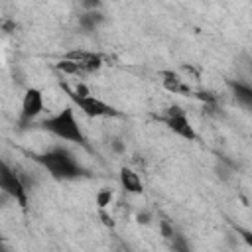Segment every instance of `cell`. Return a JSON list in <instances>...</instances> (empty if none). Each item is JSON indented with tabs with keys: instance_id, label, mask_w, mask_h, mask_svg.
<instances>
[{
	"instance_id": "obj_1",
	"label": "cell",
	"mask_w": 252,
	"mask_h": 252,
	"mask_svg": "<svg viewBox=\"0 0 252 252\" xmlns=\"http://www.w3.org/2000/svg\"><path fill=\"white\" fill-rule=\"evenodd\" d=\"M41 167L47 169V173L57 179V181H71L87 175V169L77 161V158L63 146L51 148L43 154H33L32 156Z\"/></svg>"
},
{
	"instance_id": "obj_2",
	"label": "cell",
	"mask_w": 252,
	"mask_h": 252,
	"mask_svg": "<svg viewBox=\"0 0 252 252\" xmlns=\"http://www.w3.org/2000/svg\"><path fill=\"white\" fill-rule=\"evenodd\" d=\"M41 130L61 138V140H67V142H73V144H79L83 148H89L87 146V138L79 126V120L75 116V110L71 106H65L63 110H59L57 114L45 118L41 124H39Z\"/></svg>"
},
{
	"instance_id": "obj_3",
	"label": "cell",
	"mask_w": 252,
	"mask_h": 252,
	"mask_svg": "<svg viewBox=\"0 0 252 252\" xmlns=\"http://www.w3.org/2000/svg\"><path fill=\"white\" fill-rule=\"evenodd\" d=\"M0 191L6 193L12 201H16L20 207L28 205V189L24 187L18 171L4 159H0Z\"/></svg>"
},
{
	"instance_id": "obj_4",
	"label": "cell",
	"mask_w": 252,
	"mask_h": 252,
	"mask_svg": "<svg viewBox=\"0 0 252 252\" xmlns=\"http://www.w3.org/2000/svg\"><path fill=\"white\" fill-rule=\"evenodd\" d=\"M159 120H161L173 134H177L179 138L189 140V142H195V140H197V132H195V128L191 126V122H189V118H187V114H185V110H183L181 106H169V108L159 116Z\"/></svg>"
},
{
	"instance_id": "obj_5",
	"label": "cell",
	"mask_w": 252,
	"mask_h": 252,
	"mask_svg": "<svg viewBox=\"0 0 252 252\" xmlns=\"http://www.w3.org/2000/svg\"><path fill=\"white\" fill-rule=\"evenodd\" d=\"M67 93H69V91H67ZM69 96H71V100H73L87 116H91V118H120V116H122V112H120L118 108L106 104L104 100H100V98H96V96H93V94H89V96H75V94L69 93Z\"/></svg>"
},
{
	"instance_id": "obj_6",
	"label": "cell",
	"mask_w": 252,
	"mask_h": 252,
	"mask_svg": "<svg viewBox=\"0 0 252 252\" xmlns=\"http://www.w3.org/2000/svg\"><path fill=\"white\" fill-rule=\"evenodd\" d=\"M43 110V93L35 87L26 89L24 98H22V110H20V118L18 124L20 128H26L28 124H32Z\"/></svg>"
},
{
	"instance_id": "obj_7",
	"label": "cell",
	"mask_w": 252,
	"mask_h": 252,
	"mask_svg": "<svg viewBox=\"0 0 252 252\" xmlns=\"http://www.w3.org/2000/svg\"><path fill=\"white\" fill-rule=\"evenodd\" d=\"M65 59L75 61V63L85 71V75H89V73H93V71H98L100 65H102V57H100V55L91 53V51H81V49L69 51V53L65 55Z\"/></svg>"
},
{
	"instance_id": "obj_8",
	"label": "cell",
	"mask_w": 252,
	"mask_h": 252,
	"mask_svg": "<svg viewBox=\"0 0 252 252\" xmlns=\"http://www.w3.org/2000/svg\"><path fill=\"white\" fill-rule=\"evenodd\" d=\"M120 185L126 193H132V195H142L144 193V183H142L140 175L130 167L120 169Z\"/></svg>"
},
{
	"instance_id": "obj_9",
	"label": "cell",
	"mask_w": 252,
	"mask_h": 252,
	"mask_svg": "<svg viewBox=\"0 0 252 252\" xmlns=\"http://www.w3.org/2000/svg\"><path fill=\"white\" fill-rule=\"evenodd\" d=\"M228 87H230L236 102L240 106H244L246 110H250L252 108V87L248 83H242V81H228Z\"/></svg>"
},
{
	"instance_id": "obj_10",
	"label": "cell",
	"mask_w": 252,
	"mask_h": 252,
	"mask_svg": "<svg viewBox=\"0 0 252 252\" xmlns=\"http://www.w3.org/2000/svg\"><path fill=\"white\" fill-rule=\"evenodd\" d=\"M161 75H163V79H161V81H163V87H165L169 93H173V94H187V96L193 94L191 89L183 83V79H181L179 75H175L173 71H163Z\"/></svg>"
},
{
	"instance_id": "obj_11",
	"label": "cell",
	"mask_w": 252,
	"mask_h": 252,
	"mask_svg": "<svg viewBox=\"0 0 252 252\" xmlns=\"http://www.w3.org/2000/svg\"><path fill=\"white\" fill-rule=\"evenodd\" d=\"M102 20H104V16L96 10L94 12H85V14L79 16V28L85 30V32H94L102 24Z\"/></svg>"
},
{
	"instance_id": "obj_12",
	"label": "cell",
	"mask_w": 252,
	"mask_h": 252,
	"mask_svg": "<svg viewBox=\"0 0 252 252\" xmlns=\"http://www.w3.org/2000/svg\"><path fill=\"white\" fill-rule=\"evenodd\" d=\"M61 73H65V75H73V77H81V75H85V71L75 63V61H71V59H61V61H57V65H55Z\"/></svg>"
},
{
	"instance_id": "obj_13",
	"label": "cell",
	"mask_w": 252,
	"mask_h": 252,
	"mask_svg": "<svg viewBox=\"0 0 252 252\" xmlns=\"http://www.w3.org/2000/svg\"><path fill=\"white\" fill-rule=\"evenodd\" d=\"M169 242H171V250H173V252H191L189 242H187L185 236L179 234V232H173V236H171Z\"/></svg>"
},
{
	"instance_id": "obj_14",
	"label": "cell",
	"mask_w": 252,
	"mask_h": 252,
	"mask_svg": "<svg viewBox=\"0 0 252 252\" xmlns=\"http://www.w3.org/2000/svg\"><path fill=\"white\" fill-rule=\"evenodd\" d=\"M110 201H112V191L110 189H100L98 193H96V205H98V209L100 211H104L108 205H110Z\"/></svg>"
},
{
	"instance_id": "obj_15",
	"label": "cell",
	"mask_w": 252,
	"mask_h": 252,
	"mask_svg": "<svg viewBox=\"0 0 252 252\" xmlns=\"http://www.w3.org/2000/svg\"><path fill=\"white\" fill-rule=\"evenodd\" d=\"M159 230H161V236L165 238V240H171V236H173V226L169 224V220H159Z\"/></svg>"
},
{
	"instance_id": "obj_16",
	"label": "cell",
	"mask_w": 252,
	"mask_h": 252,
	"mask_svg": "<svg viewBox=\"0 0 252 252\" xmlns=\"http://www.w3.org/2000/svg\"><path fill=\"white\" fill-rule=\"evenodd\" d=\"M100 217H102V222H104L106 226H112V224H114V220H112V219H110V217H108L104 211H100Z\"/></svg>"
},
{
	"instance_id": "obj_17",
	"label": "cell",
	"mask_w": 252,
	"mask_h": 252,
	"mask_svg": "<svg viewBox=\"0 0 252 252\" xmlns=\"http://www.w3.org/2000/svg\"><path fill=\"white\" fill-rule=\"evenodd\" d=\"M112 150L120 154V152L124 150V146H122V142H120V140H114V142H112Z\"/></svg>"
},
{
	"instance_id": "obj_18",
	"label": "cell",
	"mask_w": 252,
	"mask_h": 252,
	"mask_svg": "<svg viewBox=\"0 0 252 252\" xmlns=\"http://www.w3.org/2000/svg\"><path fill=\"white\" fill-rule=\"evenodd\" d=\"M138 222L148 224V222H150V215H148V213H140V215H138Z\"/></svg>"
},
{
	"instance_id": "obj_19",
	"label": "cell",
	"mask_w": 252,
	"mask_h": 252,
	"mask_svg": "<svg viewBox=\"0 0 252 252\" xmlns=\"http://www.w3.org/2000/svg\"><path fill=\"white\" fill-rule=\"evenodd\" d=\"M8 199H10V197H8V195H6V193H2V191H0V207H6V205H4V203H6V201H8Z\"/></svg>"
},
{
	"instance_id": "obj_20",
	"label": "cell",
	"mask_w": 252,
	"mask_h": 252,
	"mask_svg": "<svg viewBox=\"0 0 252 252\" xmlns=\"http://www.w3.org/2000/svg\"><path fill=\"white\" fill-rule=\"evenodd\" d=\"M0 252H8V250L4 248V242H2V236H0Z\"/></svg>"
}]
</instances>
